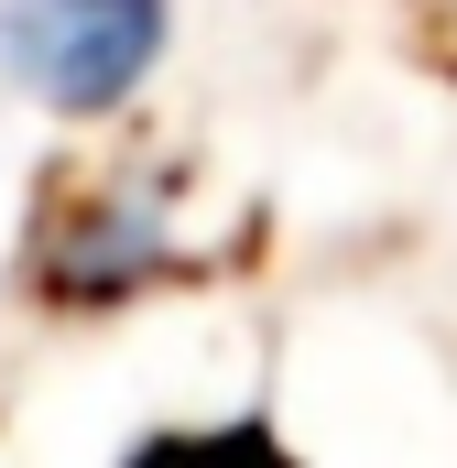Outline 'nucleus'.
Segmentation results:
<instances>
[{
	"mask_svg": "<svg viewBox=\"0 0 457 468\" xmlns=\"http://www.w3.org/2000/svg\"><path fill=\"white\" fill-rule=\"evenodd\" d=\"M175 0H0V77L55 120H110L153 88Z\"/></svg>",
	"mask_w": 457,
	"mask_h": 468,
	"instance_id": "1",
	"label": "nucleus"
},
{
	"mask_svg": "<svg viewBox=\"0 0 457 468\" xmlns=\"http://www.w3.org/2000/svg\"><path fill=\"white\" fill-rule=\"evenodd\" d=\"M142 272H164V207L142 197V218H99V207H77L66 239H44V305L66 294V305H120V294H142Z\"/></svg>",
	"mask_w": 457,
	"mask_h": 468,
	"instance_id": "2",
	"label": "nucleus"
}]
</instances>
